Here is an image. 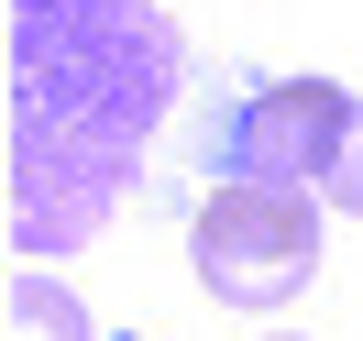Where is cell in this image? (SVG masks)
<instances>
[{
	"mask_svg": "<svg viewBox=\"0 0 363 341\" xmlns=\"http://www.w3.org/2000/svg\"><path fill=\"white\" fill-rule=\"evenodd\" d=\"M341 121H352V89H330V77H275V89H253L242 111L220 121V143H209V165L220 177H253V187H308L330 177L341 155Z\"/></svg>",
	"mask_w": 363,
	"mask_h": 341,
	"instance_id": "3957f363",
	"label": "cell"
},
{
	"mask_svg": "<svg viewBox=\"0 0 363 341\" xmlns=\"http://www.w3.org/2000/svg\"><path fill=\"white\" fill-rule=\"evenodd\" d=\"M319 199L363 220V89H352V121H341V155H330V177H319Z\"/></svg>",
	"mask_w": 363,
	"mask_h": 341,
	"instance_id": "5b68a950",
	"label": "cell"
},
{
	"mask_svg": "<svg viewBox=\"0 0 363 341\" xmlns=\"http://www.w3.org/2000/svg\"><path fill=\"white\" fill-rule=\"evenodd\" d=\"M275 341H297V330H275Z\"/></svg>",
	"mask_w": 363,
	"mask_h": 341,
	"instance_id": "8992f818",
	"label": "cell"
},
{
	"mask_svg": "<svg viewBox=\"0 0 363 341\" xmlns=\"http://www.w3.org/2000/svg\"><path fill=\"white\" fill-rule=\"evenodd\" d=\"M319 209L330 199H308V187L220 177L199 199V220H187L199 286L220 297V308H286V297H308V275H319Z\"/></svg>",
	"mask_w": 363,
	"mask_h": 341,
	"instance_id": "7a4b0ae2",
	"label": "cell"
},
{
	"mask_svg": "<svg viewBox=\"0 0 363 341\" xmlns=\"http://www.w3.org/2000/svg\"><path fill=\"white\" fill-rule=\"evenodd\" d=\"M165 0H0V231L23 264L89 253L177 111Z\"/></svg>",
	"mask_w": 363,
	"mask_h": 341,
	"instance_id": "6da1fadb",
	"label": "cell"
},
{
	"mask_svg": "<svg viewBox=\"0 0 363 341\" xmlns=\"http://www.w3.org/2000/svg\"><path fill=\"white\" fill-rule=\"evenodd\" d=\"M0 341H89L77 286H55L45 264H11V286H0Z\"/></svg>",
	"mask_w": 363,
	"mask_h": 341,
	"instance_id": "277c9868",
	"label": "cell"
}]
</instances>
